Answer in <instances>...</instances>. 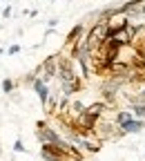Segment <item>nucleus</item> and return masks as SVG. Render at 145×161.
<instances>
[{
    "instance_id": "f257e3e1",
    "label": "nucleus",
    "mask_w": 145,
    "mask_h": 161,
    "mask_svg": "<svg viewBox=\"0 0 145 161\" xmlns=\"http://www.w3.org/2000/svg\"><path fill=\"white\" fill-rule=\"evenodd\" d=\"M100 112H103V103H94V105L85 108V112L76 116V125H78L80 130L89 132V130H92V128L96 125V121H98Z\"/></svg>"
},
{
    "instance_id": "f03ea898",
    "label": "nucleus",
    "mask_w": 145,
    "mask_h": 161,
    "mask_svg": "<svg viewBox=\"0 0 145 161\" xmlns=\"http://www.w3.org/2000/svg\"><path fill=\"white\" fill-rule=\"evenodd\" d=\"M38 128H40V130H38V139L43 141V143H58V146H63V143H65V141L60 139V136H58L54 130L45 128L43 123H38Z\"/></svg>"
},
{
    "instance_id": "7ed1b4c3",
    "label": "nucleus",
    "mask_w": 145,
    "mask_h": 161,
    "mask_svg": "<svg viewBox=\"0 0 145 161\" xmlns=\"http://www.w3.org/2000/svg\"><path fill=\"white\" fill-rule=\"evenodd\" d=\"M143 128H145V119H136V116H134V119L127 121L125 125H121L118 132H121V136H123V134H136V132H141Z\"/></svg>"
},
{
    "instance_id": "20e7f679",
    "label": "nucleus",
    "mask_w": 145,
    "mask_h": 161,
    "mask_svg": "<svg viewBox=\"0 0 145 161\" xmlns=\"http://www.w3.org/2000/svg\"><path fill=\"white\" fill-rule=\"evenodd\" d=\"M34 90L38 92V96H40V103L43 105H47L49 103V90H47V80L40 76V78H34Z\"/></svg>"
},
{
    "instance_id": "39448f33",
    "label": "nucleus",
    "mask_w": 145,
    "mask_h": 161,
    "mask_svg": "<svg viewBox=\"0 0 145 161\" xmlns=\"http://www.w3.org/2000/svg\"><path fill=\"white\" fill-rule=\"evenodd\" d=\"M110 38H114L116 43H121V45H130V43H132V31H130V25H127V27H123V29H118V31H114Z\"/></svg>"
},
{
    "instance_id": "423d86ee",
    "label": "nucleus",
    "mask_w": 145,
    "mask_h": 161,
    "mask_svg": "<svg viewBox=\"0 0 145 161\" xmlns=\"http://www.w3.org/2000/svg\"><path fill=\"white\" fill-rule=\"evenodd\" d=\"M130 119H134L132 112H118V114L114 116V123H116V128H121V125H125Z\"/></svg>"
},
{
    "instance_id": "0eeeda50",
    "label": "nucleus",
    "mask_w": 145,
    "mask_h": 161,
    "mask_svg": "<svg viewBox=\"0 0 145 161\" xmlns=\"http://www.w3.org/2000/svg\"><path fill=\"white\" fill-rule=\"evenodd\" d=\"M80 34H83V25H76V27H74V29L69 31V36H67V40H69V43H72V40H74V38H78Z\"/></svg>"
},
{
    "instance_id": "6e6552de",
    "label": "nucleus",
    "mask_w": 145,
    "mask_h": 161,
    "mask_svg": "<svg viewBox=\"0 0 145 161\" xmlns=\"http://www.w3.org/2000/svg\"><path fill=\"white\" fill-rule=\"evenodd\" d=\"M11 90H13V83H11L9 78H5L3 80V92H11Z\"/></svg>"
},
{
    "instance_id": "1a4fd4ad",
    "label": "nucleus",
    "mask_w": 145,
    "mask_h": 161,
    "mask_svg": "<svg viewBox=\"0 0 145 161\" xmlns=\"http://www.w3.org/2000/svg\"><path fill=\"white\" fill-rule=\"evenodd\" d=\"M13 150H16V152H25V146H23V141H16V143H13Z\"/></svg>"
},
{
    "instance_id": "9d476101",
    "label": "nucleus",
    "mask_w": 145,
    "mask_h": 161,
    "mask_svg": "<svg viewBox=\"0 0 145 161\" xmlns=\"http://www.w3.org/2000/svg\"><path fill=\"white\" fill-rule=\"evenodd\" d=\"M18 52H20V45H11L9 47V54H18Z\"/></svg>"
},
{
    "instance_id": "9b49d317",
    "label": "nucleus",
    "mask_w": 145,
    "mask_h": 161,
    "mask_svg": "<svg viewBox=\"0 0 145 161\" xmlns=\"http://www.w3.org/2000/svg\"><path fill=\"white\" fill-rule=\"evenodd\" d=\"M74 161H78V159H74Z\"/></svg>"
}]
</instances>
